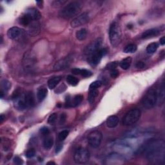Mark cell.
<instances>
[{"label": "cell", "mask_w": 165, "mask_h": 165, "mask_svg": "<svg viewBox=\"0 0 165 165\" xmlns=\"http://www.w3.org/2000/svg\"><path fill=\"white\" fill-rule=\"evenodd\" d=\"M125 162V157L120 154L114 153L110 154L105 159V164L110 165H120Z\"/></svg>", "instance_id": "ba28073f"}, {"label": "cell", "mask_w": 165, "mask_h": 165, "mask_svg": "<svg viewBox=\"0 0 165 165\" xmlns=\"http://www.w3.org/2000/svg\"><path fill=\"white\" fill-rule=\"evenodd\" d=\"M165 90H164V83H162L161 86L159 87L158 90H157V104L161 105L164 103V97H165Z\"/></svg>", "instance_id": "2e32d148"}, {"label": "cell", "mask_w": 165, "mask_h": 165, "mask_svg": "<svg viewBox=\"0 0 165 165\" xmlns=\"http://www.w3.org/2000/svg\"><path fill=\"white\" fill-rule=\"evenodd\" d=\"M40 132L43 135H47L49 134L50 131L48 130V128H47V127H43L42 128H41L40 130Z\"/></svg>", "instance_id": "60d3db41"}, {"label": "cell", "mask_w": 165, "mask_h": 165, "mask_svg": "<svg viewBox=\"0 0 165 165\" xmlns=\"http://www.w3.org/2000/svg\"><path fill=\"white\" fill-rule=\"evenodd\" d=\"M81 10V4L78 2H73L63 7L60 12V16L64 19H70L79 14Z\"/></svg>", "instance_id": "7a4b0ae2"}, {"label": "cell", "mask_w": 165, "mask_h": 165, "mask_svg": "<svg viewBox=\"0 0 165 165\" xmlns=\"http://www.w3.org/2000/svg\"><path fill=\"white\" fill-rule=\"evenodd\" d=\"M109 39L113 47H117L122 41V32L120 25L117 22L113 23L109 29Z\"/></svg>", "instance_id": "3957f363"}, {"label": "cell", "mask_w": 165, "mask_h": 165, "mask_svg": "<svg viewBox=\"0 0 165 165\" xmlns=\"http://www.w3.org/2000/svg\"><path fill=\"white\" fill-rule=\"evenodd\" d=\"M72 72L75 75H81L84 77H89L92 76V72L87 69H80L75 68L72 70Z\"/></svg>", "instance_id": "e0dca14e"}, {"label": "cell", "mask_w": 165, "mask_h": 165, "mask_svg": "<svg viewBox=\"0 0 165 165\" xmlns=\"http://www.w3.org/2000/svg\"><path fill=\"white\" fill-rule=\"evenodd\" d=\"M3 119H4V116L3 115H1V118H0V121H1V123H2Z\"/></svg>", "instance_id": "bcb514c9"}, {"label": "cell", "mask_w": 165, "mask_h": 165, "mask_svg": "<svg viewBox=\"0 0 165 165\" xmlns=\"http://www.w3.org/2000/svg\"><path fill=\"white\" fill-rule=\"evenodd\" d=\"M14 163L16 164H22L23 163V160L21 159L19 157L16 156L14 158Z\"/></svg>", "instance_id": "ab89813d"}, {"label": "cell", "mask_w": 165, "mask_h": 165, "mask_svg": "<svg viewBox=\"0 0 165 165\" xmlns=\"http://www.w3.org/2000/svg\"><path fill=\"white\" fill-rule=\"evenodd\" d=\"M66 115L64 114V113H63L61 114V118H60V123L61 124H63L64 123V122L66 121Z\"/></svg>", "instance_id": "7bdbcfd3"}, {"label": "cell", "mask_w": 165, "mask_h": 165, "mask_svg": "<svg viewBox=\"0 0 165 165\" xmlns=\"http://www.w3.org/2000/svg\"><path fill=\"white\" fill-rule=\"evenodd\" d=\"M47 96V90L46 88L39 87L37 92V99L39 102H41L46 98Z\"/></svg>", "instance_id": "7402d4cb"}, {"label": "cell", "mask_w": 165, "mask_h": 165, "mask_svg": "<svg viewBox=\"0 0 165 165\" xmlns=\"http://www.w3.org/2000/svg\"><path fill=\"white\" fill-rule=\"evenodd\" d=\"M36 3L38 4V5L40 7V8H42L43 7V1H39V2H37Z\"/></svg>", "instance_id": "f6af8a7d"}, {"label": "cell", "mask_w": 165, "mask_h": 165, "mask_svg": "<svg viewBox=\"0 0 165 165\" xmlns=\"http://www.w3.org/2000/svg\"><path fill=\"white\" fill-rule=\"evenodd\" d=\"M141 116V112L138 109H133L129 110L123 117L122 123L125 126H131L138 122Z\"/></svg>", "instance_id": "277c9868"}, {"label": "cell", "mask_w": 165, "mask_h": 165, "mask_svg": "<svg viewBox=\"0 0 165 165\" xmlns=\"http://www.w3.org/2000/svg\"><path fill=\"white\" fill-rule=\"evenodd\" d=\"M144 152L146 159L152 163L160 164L164 161L165 143L163 140L155 139L150 141Z\"/></svg>", "instance_id": "6da1fadb"}, {"label": "cell", "mask_w": 165, "mask_h": 165, "mask_svg": "<svg viewBox=\"0 0 165 165\" xmlns=\"http://www.w3.org/2000/svg\"><path fill=\"white\" fill-rule=\"evenodd\" d=\"M157 89H150L142 99V104L146 109H151L157 104Z\"/></svg>", "instance_id": "5b68a950"}, {"label": "cell", "mask_w": 165, "mask_h": 165, "mask_svg": "<svg viewBox=\"0 0 165 165\" xmlns=\"http://www.w3.org/2000/svg\"><path fill=\"white\" fill-rule=\"evenodd\" d=\"M27 107H32L35 105V99L32 92H28L23 96Z\"/></svg>", "instance_id": "ac0fdd59"}, {"label": "cell", "mask_w": 165, "mask_h": 165, "mask_svg": "<svg viewBox=\"0 0 165 165\" xmlns=\"http://www.w3.org/2000/svg\"><path fill=\"white\" fill-rule=\"evenodd\" d=\"M35 155V150L33 148L29 149L26 152V157L27 158H32V157H34Z\"/></svg>", "instance_id": "d590c367"}, {"label": "cell", "mask_w": 165, "mask_h": 165, "mask_svg": "<svg viewBox=\"0 0 165 165\" xmlns=\"http://www.w3.org/2000/svg\"><path fill=\"white\" fill-rule=\"evenodd\" d=\"M138 50V47L135 44H129L124 48L123 52L125 53H134Z\"/></svg>", "instance_id": "f546056e"}, {"label": "cell", "mask_w": 165, "mask_h": 165, "mask_svg": "<svg viewBox=\"0 0 165 165\" xmlns=\"http://www.w3.org/2000/svg\"><path fill=\"white\" fill-rule=\"evenodd\" d=\"M87 34H88V32L87 30L86 29V28H81L80 30H79L76 32V38L80 40V41H83L85 40L86 38L87 37Z\"/></svg>", "instance_id": "d4e9b609"}, {"label": "cell", "mask_w": 165, "mask_h": 165, "mask_svg": "<svg viewBox=\"0 0 165 165\" xmlns=\"http://www.w3.org/2000/svg\"><path fill=\"white\" fill-rule=\"evenodd\" d=\"M47 164H55V163H54V162H48Z\"/></svg>", "instance_id": "7dc6e473"}, {"label": "cell", "mask_w": 165, "mask_h": 165, "mask_svg": "<svg viewBox=\"0 0 165 165\" xmlns=\"http://www.w3.org/2000/svg\"><path fill=\"white\" fill-rule=\"evenodd\" d=\"M25 14L29 16L32 21H38L41 18V14L35 8H30L26 10Z\"/></svg>", "instance_id": "5bb4252c"}, {"label": "cell", "mask_w": 165, "mask_h": 165, "mask_svg": "<svg viewBox=\"0 0 165 165\" xmlns=\"http://www.w3.org/2000/svg\"><path fill=\"white\" fill-rule=\"evenodd\" d=\"M160 33V31L157 28H151V29L147 30L143 32L141 35V38L143 39H146L156 37Z\"/></svg>", "instance_id": "9a60e30c"}, {"label": "cell", "mask_w": 165, "mask_h": 165, "mask_svg": "<svg viewBox=\"0 0 165 165\" xmlns=\"http://www.w3.org/2000/svg\"><path fill=\"white\" fill-rule=\"evenodd\" d=\"M132 62V57H126L125 59L122 60L119 63V66L122 69L128 70V69H129V68L130 67Z\"/></svg>", "instance_id": "603a6c76"}, {"label": "cell", "mask_w": 165, "mask_h": 165, "mask_svg": "<svg viewBox=\"0 0 165 165\" xmlns=\"http://www.w3.org/2000/svg\"><path fill=\"white\" fill-rule=\"evenodd\" d=\"M159 41H160V44H161V45H164V44H165V37H164V36H163V37L160 39Z\"/></svg>", "instance_id": "ee69618b"}, {"label": "cell", "mask_w": 165, "mask_h": 165, "mask_svg": "<svg viewBox=\"0 0 165 165\" xmlns=\"http://www.w3.org/2000/svg\"><path fill=\"white\" fill-rule=\"evenodd\" d=\"M32 21H33L32 20V19L29 16H27V14H25V15H23L20 19V23L24 26L30 25Z\"/></svg>", "instance_id": "f1b7e54d"}, {"label": "cell", "mask_w": 165, "mask_h": 165, "mask_svg": "<svg viewBox=\"0 0 165 165\" xmlns=\"http://www.w3.org/2000/svg\"><path fill=\"white\" fill-rule=\"evenodd\" d=\"M90 154L88 150L85 148H79L74 155V161L77 164H85L90 159Z\"/></svg>", "instance_id": "8992f818"}, {"label": "cell", "mask_w": 165, "mask_h": 165, "mask_svg": "<svg viewBox=\"0 0 165 165\" xmlns=\"http://www.w3.org/2000/svg\"><path fill=\"white\" fill-rule=\"evenodd\" d=\"M67 81L69 85L72 86H76L79 83V80L75 76L68 75L67 77Z\"/></svg>", "instance_id": "4dcf8cb0"}, {"label": "cell", "mask_w": 165, "mask_h": 165, "mask_svg": "<svg viewBox=\"0 0 165 165\" xmlns=\"http://www.w3.org/2000/svg\"><path fill=\"white\" fill-rule=\"evenodd\" d=\"M102 139V133L99 130H94L89 134L87 140L90 146L94 148H97L101 145Z\"/></svg>", "instance_id": "52a82bcc"}, {"label": "cell", "mask_w": 165, "mask_h": 165, "mask_svg": "<svg viewBox=\"0 0 165 165\" xmlns=\"http://www.w3.org/2000/svg\"><path fill=\"white\" fill-rule=\"evenodd\" d=\"M66 1H61V0H57V1H54L52 3V6L54 7H59L63 4L65 3Z\"/></svg>", "instance_id": "8d00e7d4"}, {"label": "cell", "mask_w": 165, "mask_h": 165, "mask_svg": "<svg viewBox=\"0 0 165 165\" xmlns=\"http://www.w3.org/2000/svg\"><path fill=\"white\" fill-rule=\"evenodd\" d=\"M68 134H69V132L68 130H63V131H61V132L59 133L58 139L60 141H64V139H65L67 138V136L68 135Z\"/></svg>", "instance_id": "d6a6232c"}, {"label": "cell", "mask_w": 165, "mask_h": 165, "mask_svg": "<svg viewBox=\"0 0 165 165\" xmlns=\"http://www.w3.org/2000/svg\"><path fill=\"white\" fill-rule=\"evenodd\" d=\"M54 145V139L52 137H47L43 142V146L46 150L51 149Z\"/></svg>", "instance_id": "484cf974"}, {"label": "cell", "mask_w": 165, "mask_h": 165, "mask_svg": "<svg viewBox=\"0 0 165 165\" xmlns=\"http://www.w3.org/2000/svg\"><path fill=\"white\" fill-rule=\"evenodd\" d=\"M89 14L87 12H83L72 21L70 25L73 28L79 27L87 23L89 21Z\"/></svg>", "instance_id": "30bf717a"}, {"label": "cell", "mask_w": 165, "mask_h": 165, "mask_svg": "<svg viewBox=\"0 0 165 165\" xmlns=\"http://www.w3.org/2000/svg\"><path fill=\"white\" fill-rule=\"evenodd\" d=\"M102 85V83L100 81H96L92 82L89 87V90H92V89H99L101 86Z\"/></svg>", "instance_id": "836d02e7"}, {"label": "cell", "mask_w": 165, "mask_h": 165, "mask_svg": "<svg viewBox=\"0 0 165 165\" xmlns=\"http://www.w3.org/2000/svg\"><path fill=\"white\" fill-rule=\"evenodd\" d=\"M118 65V63L117 62H112L109 64L108 68L110 70L113 69H116Z\"/></svg>", "instance_id": "f35d334b"}, {"label": "cell", "mask_w": 165, "mask_h": 165, "mask_svg": "<svg viewBox=\"0 0 165 165\" xmlns=\"http://www.w3.org/2000/svg\"><path fill=\"white\" fill-rule=\"evenodd\" d=\"M22 30L17 27H13L8 30L6 33L7 36L10 39H15L20 36Z\"/></svg>", "instance_id": "4fadbf2b"}, {"label": "cell", "mask_w": 165, "mask_h": 165, "mask_svg": "<svg viewBox=\"0 0 165 165\" xmlns=\"http://www.w3.org/2000/svg\"><path fill=\"white\" fill-rule=\"evenodd\" d=\"M83 99V96L81 95H77L76 96L74 99H73V101H71L70 99L68 100V101H67V105L68 106H76L79 104L81 103L82 101V100Z\"/></svg>", "instance_id": "cb8c5ba5"}, {"label": "cell", "mask_w": 165, "mask_h": 165, "mask_svg": "<svg viewBox=\"0 0 165 165\" xmlns=\"http://www.w3.org/2000/svg\"><path fill=\"white\" fill-rule=\"evenodd\" d=\"M110 76L113 78H116L119 76V71L117 69H113L110 70Z\"/></svg>", "instance_id": "74e56055"}, {"label": "cell", "mask_w": 165, "mask_h": 165, "mask_svg": "<svg viewBox=\"0 0 165 165\" xmlns=\"http://www.w3.org/2000/svg\"><path fill=\"white\" fill-rule=\"evenodd\" d=\"M159 45L157 43H151L149 44L147 47H146V52L148 54H154V52H156L157 49L158 48Z\"/></svg>", "instance_id": "83f0119b"}, {"label": "cell", "mask_w": 165, "mask_h": 165, "mask_svg": "<svg viewBox=\"0 0 165 165\" xmlns=\"http://www.w3.org/2000/svg\"><path fill=\"white\" fill-rule=\"evenodd\" d=\"M145 63H143L142 61H138L136 64V67H137L138 68H142L145 67Z\"/></svg>", "instance_id": "b9f144b4"}, {"label": "cell", "mask_w": 165, "mask_h": 165, "mask_svg": "<svg viewBox=\"0 0 165 165\" xmlns=\"http://www.w3.org/2000/svg\"><path fill=\"white\" fill-rule=\"evenodd\" d=\"M119 123V118L116 116H109L106 119V126L110 128H113L115 127H116L118 125Z\"/></svg>", "instance_id": "d6986e66"}, {"label": "cell", "mask_w": 165, "mask_h": 165, "mask_svg": "<svg viewBox=\"0 0 165 165\" xmlns=\"http://www.w3.org/2000/svg\"><path fill=\"white\" fill-rule=\"evenodd\" d=\"M99 94V92L97 89H92L89 90V101L90 103H93L94 102V100Z\"/></svg>", "instance_id": "4316f807"}, {"label": "cell", "mask_w": 165, "mask_h": 165, "mask_svg": "<svg viewBox=\"0 0 165 165\" xmlns=\"http://www.w3.org/2000/svg\"><path fill=\"white\" fill-rule=\"evenodd\" d=\"M31 29L29 31V34L31 35H37L38 34V32H39V27L36 25V24H31Z\"/></svg>", "instance_id": "1f68e13d"}, {"label": "cell", "mask_w": 165, "mask_h": 165, "mask_svg": "<svg viewBox=\"0 0 165 165\" xmlns=\"http://www.w3.org/2000/svg\"><path fill=\"white\" fill-rule=\"evenodd\" d=\"M102 41H103L101 38H98L94 40V41L91 42L85 48V54L89 57L96 52H97L99 49L101 48Z\"/></svg>", "instance_id": "9c48e42d"}, {"label": "cell", "mask_w": 165, "mask_h": 165, "mask_svg": "<svg viewBox=\"0 0 165 165\" xmlns=\"http://www.w3.org/2000/svg\"><path fill=\"white\" fill-rule=\"evenodd\" d=\"M11 87V83L6 80H3L1 83V96L3 97V95L9 91Z\"/></svg>", "instance_id": "44dd1931"}, {"label": "cell", "mask_w": 165, "mask_h": 165, "mask_svg": "<svg viewBox=\"0 0 165 165\" xmlns=\"http://www.w3.org/2000/svg\"><path fill=\"white\" fill-rule=\"evenodd\" d=\"M57 119V114L56 113H52L48 119V123L51 125H54Z\"/></svg>", "instance_id": "e575fe53"}, {"label": "cell", "mask_w": 165, "mask_h": 165, "mask_svg": "<svg viewBox=\"0 0 165 165\" xmlns=\"http://www.w3.org/2000/svg\"><path fill=\"white\" fill-rule=\"evenodd\" d=\"M61 80L60 76H55L48 81V87L50 89H54Z\"/></svg>", "instance_id": "ffe728a7"}, {"label": "cell", "mask_w": 165, "mask_h": 165, "mask_svg": "<svg viewBox=\"0 0 165 165\" xmlns=\"http://www.w3.org/2000/svg\"><path fill=\"white\" fill-rule=\"evenodd\" d=\"M107 53L106 48H100L97 52L89 57V61L93 65H96L101 61L103 57H104Z\"/></svg>", "instance_id": "8fae6325"}, {"label": "cell", "mask_w": 165, "mask_h": 165, "mask_svg": "<svg viewBox=\"0 0 165 165\" xmlns=\"http://www.w3.org/2000/svg\"><path fill=\"white\" fill-rule=\"evenodd\" d=\"M72 62V58L70 57H64L63 59L57 61L53 67V70L54 71H59L61 70L65 69L68 67L70 66V64Z\"/></svg>", "instance_id": "7c38bea8"}]
</instances>
